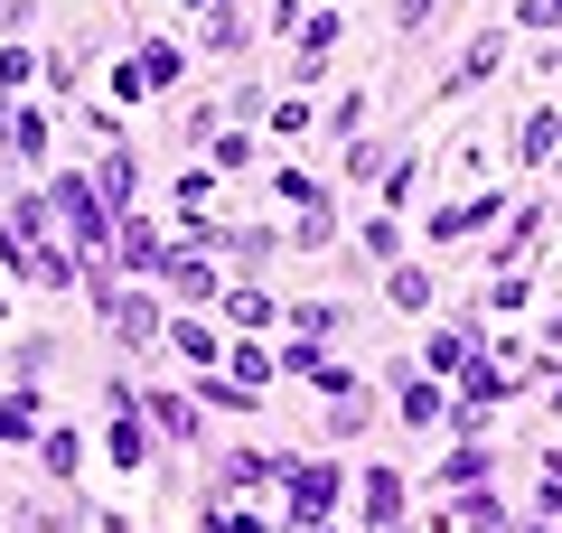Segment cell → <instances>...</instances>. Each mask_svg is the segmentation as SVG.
I'll return each instance as SVG.
<instances>
[{"mask_svg":"<svg viewBox=\"0 0 562 533\" xmlns=\"http://www.w3.org/2000/svg\"><path fill=\"white\" fill-rule=\"evenodd\" d=\"M38 468H47V477H76V468H85V440H76V431H38Z\"/></svg>","mask_w":562,"mask_h":533,"instance_id":"19","label":"cell"},{"mask_svg":"<svg viewBox=\"0 0 562 533\" xmlns=\"http://www.w3.org/2000/svg\"><path fill=\"white\" fill-rule=\"evenodd\" d=\"M103 84H113V103H140V94H150V76H140V57H122V66H113Z\"/></svg>","mask_w":562,"mask_h":533,"instance_id":"28","label":"cell"},{"mask_svg":"<svg viewBox=\"0 0 562 533\" xmlns=\"http://www.w3.org/2000/svg\"><path fill=\"white\" fill-rule=\"evenodd\" d=\"M216 309L235 318V328H272V318H281V299H272V291H254V281H235V291H225Z\"/></svg>","mask_w":562,"mask_h":533,"instance_id":"13","label":"cell"},{"mask_svg":"<svg viewBox=\"0 0 562 533\" xmlns=\"http://www.w3.org/2000/svg\"><path fill=\"white\" fill-rule=\"evenodd\" d=\"M347 178H384V140H347Z\"/></svg>","mask_w":562,"mask_h":533,"instance_id":"30","label":"cell"},{"mask_svg":"<svg viewBox=\"0 0 562 533\" xmlns=\"http://www.w3.org/2000/svg\"><path fill=\"white\" fill-rule=\"evenodd\" d=\"M553 150H562V113H553V103H535V113L516 122V159H525V169H543Z\"/></svg>","mask_w":562,"mask_h":533,"instance_id":"9","label":"cell"},{"mask_svg":"<svg viewBox=\"0 0 562 533\" xmlns=\"http://www.w3.org/2000/svg\"><path fill=\"white\" fill-rule=\"evenodd\" d=\"M525 533H543V514H535V524H525Z\"/></svg>","mask_w":562,"mask_h":533,"instance_id":"35","label":"cell"},{"mask_svg":"<svg viewBox=\"0 0 562 533\" xmlns=\"http://www.w3.org/2000/svg\"><path fill=\"white\" fill-rule=\"evenodd\" d=\"M394 412L413 421V431H422V421H441V384H422V375H403V365H394Z\"/></svg>","mask_w":562,"mask_h":533,"instance_id":"14","label":"cell"},{"mask_svg":"<svg viewBox=\"0 0 562 533\" xmlns=\"http://www.w3.org/2000/svg\"><path fill=\"white\" fill-rule=\"evenodd\" d=\"M543 337H553V347H562V318H553V328H543Z\"/></svg>","mask_w":562,"mask_h":533,"instance_id":"34","label":"cell"},{"mask_svg":"<svg viewBox=\"0 0 562 533\" xmlns=\"http://www.w3.org/2000/svg\"><path fill=\"white\" fill-rule=\"evenodd\" d=\"M281 468H291V458H281V450H235V458H225L216 477H225V496H244V487H272Z\"/></svg>","mask_w":562,"mask_h":533,"instance_id":"11","label":"cell"},{"mask_svg":"<svg viewBox=\"0 0 562 533\" xmlns=\"http://www.w3.org/2000/svg\"><path fill=\"white\" fill-rule=\"evenodd\" d=\"M291 328H301V337H319V347H328V337L347 328V309H338V299H291Z\"/></svg>","mask_w":562,"mask_h":533,"instance_id":"16","label":"cell"},{"mask_svg":"<svg viewBox=\"0 0 562 533\" xmlns=\"http://www.w3.org/2000/svg\"><path fill=\"white\" fill-rule=\"evenodd\" d=\"M375 188H384V216H403V206H413V188H422V159H394Z\"/></svg>","mask_w":562,"mask_h":533,"instance_id":"24","label":"cell"},{"mask_svg":"<svg viewBox=\"0 0 562 533\" xmlns=\"http://www.w3.org/2000/svg\"><path fill=\"white\" fill-rule=\"evenodd\" d=\"M188 10H206V20H216V10H235V0H188Z\"/></svg>","mask_w":562,"mask_h":533,"instance_id":"33","label":"cell"},{"mask_svg":"<svg viewBox=\"0 0 562 533\" xmlns=\"http://www.w3.org/2000/svg\"><path fill=\"white\" fill-rule=\"evenodd\" d=\"M281 496H291V533H319L328 514H338V496H347V468L338 458H291V468H281Z\"/></svg>","mask_w":562,"mask_h":533,"instance_id":"1","label":"cell"},{"mask_svg":"<svg viewBox=\"0 0 562 533\" xmlns=\"http://www.w3.org/2000/svg\"><path fill=\"white\" fill-rule=\"evenodd\" d=\"M47 150V113H38V103H20V113H10V150H0V159H38Z\"/></svg>","mask_w":562,"mask_h":533,"instance_id":"17","label":"cell"},{"mask_svg":"<svg viewBox=\"0 0 562 533\" xmlns=\"http://www.w3.org/2000/svg\"><path fill=\"white\" fill-rule=\"evenodd\" d=\"M206 533H272L254 506H235V496H206Z\"/></svg>","mask_w":562,"mask_h":533,"instance_id":"22","label":"cell"},{"mask_svg":"<svg viewBox=\"0 0 562 533\" xmlns=\"http://www.w3.org/2000/svg\"><path fill=\"white\" fill-rule=\"evenodd\" d=\"M103 318H113V337H122V347H150V337L169 328V318H160V299H150V291H113V309H103Z\"/></svg>","mask_w":562,"mask_h":533,"instance_id":"6","label":"cell"},{"mask_svg":"<svg viewBox=\"0 0 562 533\" xmlns=\"http://www.w3.org/2000/svg\"><path fill=\"white\" fill-rule=\"evenodd\" d=\"M357 122H366V94H338V113H328V132H338V140H357Z\"/></svg>","mask_w":562,"mask_h":533,"instance_id":"32","label":"cell"},{"mask_svg":"<svg viewBox=\"0 0 562 533\" xmlns=\"http://www.w3.org/2000/svg\"><path fill=\"white\" fill-rule=\"evenodd\" d=\"M441 487H487V450L479 440H460V450L441 458Z\"/></svg>","mask_w":562,"mask_h":533,"instance_id":"21","label":"cell"},{"mask_svg":"<svg viewBox=\"0 0 562 533\" xmlns=\"http://www.w3.org/2000/svg\"><path fill=\"white\" fill-rule=\"evenodd\" d=\"M160 291H179L188 309H198V299H216V272H206L198 243H169V253H160Z\"/></svg>","mask_w":562,"mask_h":533,"instance_id":"4","label":"cell"},{"mask_svg":"<svg viewBox=\"0 0 562 533\" xmlns=\"http://www.w3.org/2000/svg\"><path fill=\"white\" fill-rule=\"evenodd\" d=\"M450 533H506V506H497V496L479 487V496H469L460 514H450Z\"/></svg>","mask_w":562,"mask_h":533,"instance_id":"23","label":"cell"},{"mask_svg":"<svg viewBox=\"0 0 562 533\" xmlns=\"http://www.w3.org/2000/svg\"><path fill=\"white\" fill-rule=\"evenodd\" d=\"M47 84H57V94H76V84H85V57H76V47H57V57H47Z\"/></svg>","mask_w":562,"mask_h":533,"instance_id":"29","label":"cell"},{"mask_svg":"<svg viewBox=\"0 0 562 533\" xmlns=\"http://www.w3.org/2000/svg\"><path fill=\"white\" fill-rule=\"evenodd\" d=\"M272 188H281V206H301V216H310V206H328V188H319V178H310V169H281Z\"/></svg>","mask_w":562,"mask_h":533,"instance_id":"26","label":"cell"},{"mask_svg":"<svg viewBox=\"0 0 562 533\" xmlns=\"http://www.w3.org/2000/svg\"><path fill=\"white\" fill-rule=\"evenodd\" d=\"M169 347H179L188 365H216V355H225V347H216V328H206V318H169Z\"/></svg>","mask_w":562,"mask_h":533,"instance_id":"15","label":"cell"},{"mask_svg":"<svg viewBox=\"0 0 562 533\" xmlns=\"http://www.w3.org/2000/svg\"><path fill=\"white\" fill-rule=\"evenodd\" d=\"M160 253H169V243L150 235V216H122L113 225V262H122V272H160Z\"/></svg>","mask_w":562,"mask_h":533,"instance_id":"8","label":"cell"},{"mask_svg":"<svg viewBox=\"0 0 562 533\" xmlns=\"http://www.w3.org/2000/svg\"><path fill=\"white\" fill-rule=\"evenodd\" d=\"M497 216H506L497 188H487V197H441L431 216H422V235H431V243H469V235H487Z\"/></svg>","mask_w":562,"mask_h":533,"instance_id":"2","label":"cell"},{"mask_svg":"<svg viewBox=\"0 0 562 533\" xmlns=\"http://www.w3.org/2000/svg\"><path fill=\"white\" fill-rule=\"evenodd\" d=\"M487 309H525V272H497V281H487Z\"/></svg>","mask_w":562,"mask_h":533,"instance_id":"31","label":"cell"},{"mask_svg":"<svg viewBox=\"0 0 562 533\" xmlns=\"http://www.w3.org/2000/svg\"><path fill=\"white\" fill-rule=\"evenodd\" d=\"M384 299H394L403 318H422L441 291H431V272H422V262H384Z\"/></svg>","mask_w":562,"mask_h":533,"instance_id":"10","label":"cell"},{"mask_svg":"<svg viewBox=\"0 0 562 533\" xmlns=\"http://www.w3.org/2000/svg\"><path fill=\"white\" fill-rule=\"evenodd\" d=\"M366 253H375V262H403V225L375 216V225H366Z\"/></svg>","mask_w":562,"mask_h":533,"instance_id":"27","label":"cell"},{"mask_svg":"<svg viewBox=\"0 0 562 533\" xmlns=\"http://www.w3.org/2000/svg\"><path fill=\"white\" fill-rule=\"evenodd\" d=\"M132 57H140V76H150V94H169V84L188 76V47H179V38H140Z\"/></svg>","mask_w":562,"mask_h":533,"instance_id":"12","label":"cell"},{"mask_svg":"<svg viewBox=\"0 0 562 533\" xmlns=\"http://www.w3.org/2000/svg\"><path fill=\"white\" fill-rule=\"evenodd\" d=\"M225 375H235V384H254V394H262V384H272V355H262V347H244V337H235V347H225Z\"/></svg>","mask_w":562,"mask_h":533,"instance_id":"25","label":"cell"},{"mask_svg":"<svg viewBox=\"0 0 562 533\" xmlns=\"http://www.w3.org/2000/svg\"><path fill=\"white\" fill-rule=\"evenodd\" d=\"M357 524H366V533H403V477H394V468H366V487H357Z\"/></svg>","mask_w":562,"mask_h":533,"instance_id":"3","label":"cell"},{"mask_svg":"<svg viewBox=\"0 0 562 533\" xmlns=\"http://www.w3.org/2000/svg\"><path fill=\"white\" fill-rule=\"evenodd\" d=\"M140 412H150V431H160V440H179V450H198V402H179V394H169V384H160V394H140Z\"/></svg>","mask_w":562,"mask_h":533,"instance_id":"7","label":"cell"},{"mask_svg":"<svg viewBox=\"0 0 562 533\" xmlns=\"http://www.w3.org/2000/svg\"><path fill=\"white\" fill-rule=\"evenodd\" d=\"M29 76H47V57H38L29 38H10V47H0V94H20Z\"/></svg>","mask_w":562,"mask_h":533,"instance_id":"20","label":"cell"},{"mask_svg":"<svg viewBox=\"0 0 562 533\" xmlns=\"http://www.w3.org/2000/svg\"><path fill=\"white\" fill-rule=\"evenodd\" d=\"M450 384H460V402H479V412H487V402H506V394H525V375H506V365H497L487 347L469 355V365H460Z\"/></svg>","mask_w":562,"mask_h":533,"instance_id":"5","label":"cell"},{"mask_svg":"<svg viewBox=\"0 0 562 533\" xmlns=\"http://www.w3.org/2000/svg\"><path fill=\"white\" fill-rule=\"evenodd\" d=\"M0 318H10V299H0Z\"/></svg>","mask_w":562,"mask_h":533,"instance_id":"36","label":"cell"},{"mask_svg":"<svg viewBox=\"0 0 562 533\" xmlns=\"http://www.w3.org/2000/svg\"><path fill=\"white\" fill-rule=\"evenodd\" d=\"M506 57V38H469L460 47V66H450V94H460V84H487V66Z\"/></svg>","mask_w":562,"mask_h":533,"instance_id":"18","label":"cell"}]
</instances>
